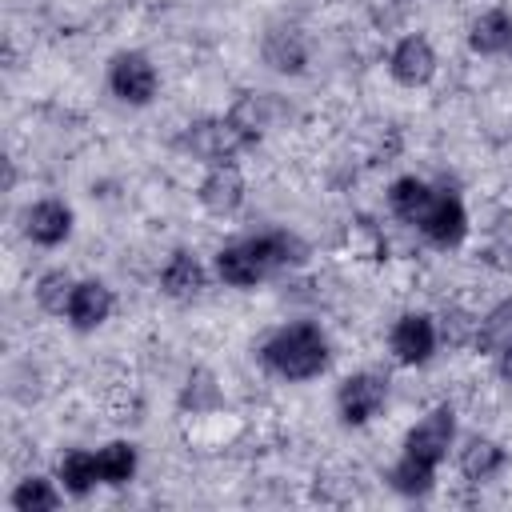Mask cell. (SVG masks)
<instances>
[{"instance_id":"1","label":"cell","mask_w":512,"mask_h":512,"mask_svg":"<svg viewBox=\"0 0 512 512\" xmlns=\"http://www.w3.org/2000/svg\"><path fill=\"white\" fill-rule=\"evenodd\" d=\"M260 364L280 376V380H312L328 368V336L312 320H292L280 324L264 344H260Z\"/></svg>"},{"instance_id":"2","label":"cell","mask_w":512,"mask_h":512,"mask_svg":"<svg viewBox=\"0 0 512 512\" xmlns=\"http://www.w3.org/2000/svg\"><path fill=\"white\" fill-rule=\"evenodd\" d=\"M160 88V76H156V64L144 56V52H116L112 64H108V92L128 104V108H144L152 104Z\"/></svg>"},{"instance_id":"3","label":"cell","mask_w":512,"mask_h":512,"mask_svg":"<svg viewBox=\"0 0 512 512\" xmlns=\"http://www.w3.org/2000/svg\"><path fill=\"white\" fill-rule=\"evenodd\" d=\"M456 444V412L448 404H436L428 416H420L408 436H404V456L428 464V468H440V460L448 456V448Z\"/></svg>"},{"instance_id":"4","label":"cell","mask_w":512,"mask_h":512,"mask_svg":"<svg viewBox=\"0 0 512 512\" xmlns=\"http://www.w3.org/2000/svg\"><path fill=\"white\" fill-rule=\"evenodd\" d=\"M252 140L232 124V116H220V120H196V124H188L184 128V136H180V148L184 152H192L196 160H204V164H224V160H232L240 148H248Z\"/></svg>"},{"instance_id":"5","label":"cell","mask_w":512,"mask_h":512,"mask_svg":"<svg viewBox=\"0 0 512 512\" xmlns=\"http://www.w3.org/2000/svg\"><path fill=\"white\" fill-rule=\"evenodd\" d=\"M384 404H388V380L380 372H352L336 388V412L352 428H360L372 416H380Z\"/></svg>"},{"instance_id":"6","label":"cell","mask_w":512,"mask_h":512,"mask_svg":"<svg viewBox=\"0 0 512 512\" xmlns=\"http://www.w3.org/2000/svg\"><path fill=\"white\" fill-rule=\"evenodd\" d=\"M436 344H440V328H436V320H432L428 312H404V316L392 324V332H388L392 356H396L400 364H412V368L428 364L432 352H436Z\"/></svg>"},{"instance_id":"7","label":"cell","mask_w":512,"mask_h":512,"mask_svg":"<svg viewBox=\"0 0 512 512\" xmlns=\"http://www.w3.org/2000/svg\"><path fill=\"white\" fill-rule=\"evenodd\" d=\"M416 228L424 232L428 244H436V248H456V244L468 236V212H464V204H460L456 192H436Z\"/></svg>"},{"instance_id":"8","label":"cell","mask_w":512,"mask_h":512,"mask_svg":"<svg viewBox=\"0 0 512 512\" xmlns=\"http://www.w3.org/2000/svg\"><path fill=\"white\" fill-rule=\"evenodd\" d=\"M388 76L396 84H404V88H424L436 76V52H432V44L420 32L396 40V48L388 52Z\"/></svg>"},{"instance_id":"9","label":"cell","mask_w":512,"mask_h":512,"mask_svg":"<svg viewBox=\"0 0 512 512\" xmlns=\"http://www.w3.org/2000/svg\"><path fill=\"white\" fill-rule=\"evenodd\" d=\"M72 220L76 216H72V208L64 200L44 196V200L24 208V236L32 244H40V248H56V244H64L72 236Z\"/></svg>"},{"instance_id":"10","label":"cell","mask_w":512,"mask_h":512,"mask_svg":"<svg viewBox=\"0 0 512 512\" xmlns=\"http://www.w3.org/2000/svg\"><path fill=\"white\" fill-rule=\"evenodd\" d=\"M200 204L212 212V216H232L240 204H244V176L232 160L224 164H208V176L200 180Z\"/></svg>"},{"instance_id":"11","label":"cell","mask_w":512,"mask_h":512,"mask_svg":"<svg viewBox=\"0 0 512 512\" xmlns=\"http://www.w3.org/2000/svg\"><path fill=\"white\" fill-rule=\"evenodd\" d=\"M112 308H116V296H112V288L104 280H76L64 316H68V324L76 332H92L112 316Z\"/></svg>"},{"instance_id":"12","label":"cell","mask_w":512,"mask_h":512,"mask_svg":"<svg viewBox=\"0 0 512 512\" xmlns=\"http://www.w3.org/2000/svg\"><path fill=\"white\" fill-rule=\"evenodd\" d=\"M244 240H248V248L256 252L264 276L284 272V268H296V264L304 260V240H300L296 232H288V228H264V232L244 236Z\"/></svg>"},{"instance_id":"13","label":"cell","mask_w":512,"mask_h":512,"mask_svg":"<svg viewBox=\"0 0 512 512\" xmlns=\"http://www.w3.org/2000/svg\"><path fill=\"white\" fill-rule=\"evenodd\" d=\"M204 264L196 260V252H188V248H176L168 260H164V268H160V292L164 296H172V300H192L200 288H204Z\"/></svg>"},{"instance_id":"14","label":"cell","mask_w":512,"mask_h":512,"mask_svg":"<svg viewBox=\"0 0 512 512\" xmlns=\"http://www.w3.org/2000/svg\"><path fill=\"white\" fill-rule=\"evenodd\" d=\"M216 276L228 288H252L260 280H268L264 268H260V260H256V252L248 248V240H232V244H224L216 252Z\"/></svg>"},{"instance_id":"15","label":"cell","mask_w":512,"mask_h":512,"mask_svg":"<svg viewBox=\"0 0 512 512\" xmlns=\"http://www.w3.org/2000/svg\"><path fill=\"white\" fill-rule=\"evenodd\" d=\"M468 48L476 56H504L512 48V16L504 8H488L468 28Z\"/></svg>"},{"instance_id":"16","label":"cell","mask_w":512,"mask_h":512,"mask_svg":"<svg viewBox=\"0 0 512 512\" xmlns=\"http://www.w3.org/2000/svg\"><path fill=\"white\" fill-rule=\"evenodd\" d=\"M456 464H460V476H464V480L488 484V480L504 468V448H500L496 440H488V436H472V440H464Z\"/></svg>"},{"instance_id":"17","label":"cell","mask_w":512,"mask_h":512,"mask_svg":"<svg viewBox=\"0 0 512 512\" xmlns=\"http://www.w3.org/2000/svg\"><path fill=\"white\" fill-rule=\"evenodd\" d=\"M432 196H436V188H432L428 180H420V176H400V180H392V188H388V208H392V216H400L404 224H420V216L428 212Z\"/></svg>"},{"instance_id":"18","label":"cell","mask_w":512,"mask_h":512,"mask_svg":"<svg viewBox=\"0 0 512 512\" xmlns=\"http://www.w3.org/2000/svg\"><path fill=\"white\" fill-rule=\"evenodd\" d=\"M472 344H476V352H488V356H496L500 348L512 344V296L500 300V304H492V308L476 320Z\"/></svg>"},{"instance_id":"19","label":"cell","mask_w":512,"mask_h":512,"mask_svg":"<svg viewBox=\"0 0 512 512\" xmlns=\"http://www.w3.org/2000/svg\"><path fill=\"white\" fill-rule=\"evenodd\" d=\"M264 60H268V68H276L284 76L300 72L304 60H308V44H304V36L296 28H272L264 36Z\"/></svg>"},{"instance_id":"20","label":"cell","mask_w":512,"mask_h":512,"mask_svg":"<svg viewBox=\"0 0 512 512\" xmlns=\"http://www.w3.org/2000/svg\"><path fill=\"white\" fill-rule=\"evenodd\" d=\"M56 480L68 496H88L96 484H100V468H96V452H84V448H72L60 456L56 464Z\"/></svg>"},{"instance_id":"21","label":"cell","mask_w":512,"mask_h":512,"mask_svg":"<svg viewBox=\"0 0 512 512\" xmlns=\"http://www.w3.org/2000/svg\"><path fill=\"white\" fill-rule=\"evenodd\" d=\"M96 468H100V484L108 488H120L136 476V448L128 440H112L96 452Z\"/></svg>"},{"instance_id":"22","label":"cell","mask_w":512,"mask_h":512,"mask_svg":"<svg viewBox=\"0 0 512 512\" xmlns=\"http://www.w3.org/2000/svg\"><path fill=\"white\" fill-rule=\"evenodd\" d=\"M60 480H48V476H24L16 488H12V508L16 512H52L60 508Z\"/></svg>"},{"instance_id":"23","label":"cell","mask_w":512,"mask_h":512,"mask_svg":"<svg viewBox=\"0 0 512 512\" xmlns=\"http://www.w3.org/2000/svg\"><path fill=\"white\" fill-rule=\"evenodd\" d=\"M432 480H436V468H428V464H420V460H412V456H404V452H400V460L388 468V484H392L400 496H424V492H432Z\"/></svg>"},{"instance_id":"24","label":"cell","mask_w":512,"mask_h":512,"mask_svg":"<svg viewBox=\"0 0 512 512\" xmlns=\"http://www.w3.org/2000/svg\"><path fill=\"white\" fill-rule=\"evenodd\" d=\"M72 288H76V280H72L64 268H52V272H44V276L36 280L32 296H36V304H40L44 312L64 316V312H68V300H72Z\"/></svg>"},{"instance_id":"25","label":"cell","mask_w":512,"mask_h":512,"mask_svg":"<svg viewBox=\"0 0 512 512\" xmlns=\"http://www.w3.org/2000/svg\"><path fill=\"white\" fill-rule=\"evenodd\" d=\"M488 256H492V264H496V268H512V224H504V228L492 236Z\"/></svg>"},{"instance_id":"26","label":"cell","mask_w":512,"mask_h":512,"mask_svg":"<svg viewBox=\"0 0 512 512\" xmlns=\"http://www.w3.org/2000/svg\"><path fill=\"white\" fill-rule=\"evenodd\" d=\"M496 372H500V380H508V384H512V344L496 352Z\"/></svg>"}]
</instances>
